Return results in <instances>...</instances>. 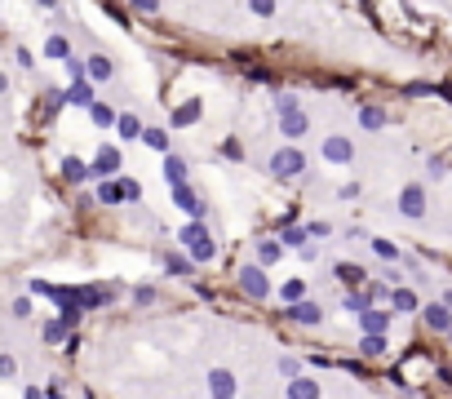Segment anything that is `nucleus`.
<instances>
[{"mask_svg": "<svg viewBox=\"0 0 452 399\" xmlns=\"http://www.w3.org/2000/svg\"><path fill=\"white\" fill-rule=\"evenodd\" d=\"M177 240H182L186 249H191V258H195V262H213V253H218V244H213V235L204 231L200 222L182 226V231H177Z\"/></svg>", "mask_w": 452, "mask_h": 399, "instance_id": "nucleus-1", "label": "nucleus"}, {"mask_svg": "<svg viewBox=\"0 0 452 399\" xmlns=\"http://www.w3.org/2000/svg\"><path fill=\"white\" fill-rule=\"evenodd\" d=\"M301 169H306V160H301V151H293V147H284V151L271 156V173L275 178H297Z\"/></svg>", "mask_w": 452, "mask_h": 399, "instance_id": "nucleus-2", "label": "nucleus"}, {"mask_svg": "<svg viewBox=\"0 0 452 399\" xmlns=\"http://www.w3.org/2000/svg\"><path fill=\"white\" fill-rule=\"evenodd\" d=\"M240 289L249 293V298H266L271 284H266V275H262V266H244V271H240Z\"/></svg>", "mask_w": 452, "mask_h": 399, "instance_id": "nucleus-3", "label": "nucleus"}, {"mask_svg": "<svg viewBox=\"0 0 452 399\" xmlns=\"http://www.w3.org/2000/svg\"><path fill=\"white\" fill-rule=\"evenodd\" d=\"M399 213H403V217H426V191H421V186H403Z\"/></svg>", "mask_w": 452, "mask_h": 399, "instance_id": "nucleus-4", "label": "nucleus"}, {"mask_svg": "<svg viewBox=\"0 0 452 399\" xmlns=\"http://www.w3.org/2000/svg\"><path fill=\"white\" fill-rule=\"evenodd\" d=\"M58 298H71V302H80V306L89 311V306H107L111 293H107V289H62Z\"/></svg>", "mask_w": 452, "mask_h": 399, "instance_id": "nucleus-5", "label": "nucleus"}, {"mask_svg": "<svg viewBox=\"0 0 452 399\" xmlns=\"http://www.w3.org/2000/svg\"><path fill=\"white\" fill-rule=\"evenodd\" d=\"M279 129H284V138H301V133L310 129L306 111H301V107H288V111H279Z\"/></svg>", "mask_w": 452, "mask_h": 399, "instance_id": "nucleus-6", "label": "nucleus"}, {"mask_svg": "<svg viewBox=\"0 0 452 399\" xmlns=\"http://www.w3.org/2000/svg\"><path fill=\"white\" fill-rule=\"evenodd\" d=\"M324 160H333V165H351V160H355V142L328 138V142H324Z\"/></svg>", "mask_w": 452, "mask_h": 399, "instance_id": "nucleus-7", "label": "nucleus"}, {"mask_svg": "<svg viewBox=\"0 0 452 399\" xmlns=\"http://www.w3.org/2000/svg\"><path fill=\"white\" fill-rule=\"evenodd\" d=\"M120 169V147H102L98 156H93V173L98 178H111Z\"/></svg>", "mask_w": 452, "mask_h": 399, "instance_id": "nucleus-8", "label": "nucleus"}, {"mask_svg": "<svg viewBox=\"0 0 452 399\" xmlns=\"http://www.w3.org/2000/svg\"><path fill=\"white\" fill-rule=\"evenodd\" d=\"M284 315L297 319V324H319V315H324V311H319L315 302H301V298H297L293 306H284Z\"/></svg>", "mask_w": 452, "mask_h": 399, "instance_id": "nucleus-9", "label": "nucleus"}, {"mask_svg": "<svg viewBox=\"0 0 452 399\" xmlns=\"http://www.w3.org/2000/svg\"><path fill=\"white\" fill-rule=\"evenodd\" d=\"M173 200H177V204L186 208V213H195V217L204 213V200L195 195V191H191V186H186V182H173Z\"/></svg>", "mask_w": 452, "mask_h": 399, "instance_id": "nucleus-10", "label": "nucleus"}, {"mask_svg": "<svg viewBox=\"0 0 452 399\" xmlns=\"http://www.w3.org/2000/svg\"><path fill=\"white\" fill-rule=\"evenodd\" d=\"M426 324L439 328V332H452V306H448V302H444V306H430L426 311Z\"/></svg>", "mask_w": 452, "mask_h": 399, "instance_id": "nucleus-11", "label": "nucleus"}, {"mask_svg": "<svg viewBox=\"0 0 452 399\" xmlns=\"http://www.w3.org/2000/svg\"><path fill=\"white\" fill-rule=\"evenodd\" d=\"M360 324H364V332H386L390 311H360Z\"/></svg>", "mask_w": 452, "mask_h": 399, "instance_id": "nucleus-12", "label": "nucleus"}, {"mask_svg": "<svg viewBox=\"0 0 452 399\" xmlns=\"http://www.w3.org/2000/svg\"><path fill=\"white\" fill-rule=\"evenodd\" d=\"M209 391L213 395H235V377L226 373V368H213V373H209Z\"/></svg>", "mask_w": 452, "mask_h": 399, "instance_id": "nucleus-13", "label": "nucleus"}, {"mask_svg": "<svg viewBox=\"0 0 452 399\" xmlns=\"http://www.w3.org/2000/svg\"><path fill=\"white\" fill-rule=\"evenodd\" d=\"M200 98H191V102H182V107L173 111V125H195V120H200Z\"/></svg>", "mask_w": 452, "mask_h": 399, "instance_id": "nucleus-14", "label": "nucleus"}, {"mask_svg": "<svg viewBox=\"0 0 452 399\" xmlns=\"http://www.w3.org/2000/svg\"><path fill=\"white\" fill-rule=\"evenodd\" d=\"M360 350L368 359H377V355H386V332H364V341H360Z\"/></svg>", "mask_w": 452, "mask_h": 399, "instance_id": "nucleus-15", "label": "nucleus"}, {"mask_svg": "<svg viewBox=\"0 0 452 399\" xmlns=\"http://www.w3.org/2000/svg\"><path fill=\"white\" fill-rule=\"evenodd\" d=\"M288 395H297V399H315V395H319V382H310V377H293V382H288Z\"/></svg>", "mask_w": 452, "mask_h": 399, "instance_id": "nucleus-16", "label": "nucleus"}, {"mask_svg": "<svg viewBox=\"0 0 452 399\" xmlns=\"http://www.w3.org/2000/svg\"><path fill=\"white\" fill-rule=\"evenodd\" d=\"M164 178L168 182H186V160L182 156H164Z\"/></svg>", "mask_w": 452, "mask_h": 399, "instance_id": "nucleus-17", "label": "nucleus"}, {"mask_svg": "<svg viewBox=\"0 0 452 399\" xmlns=\"http://www.w3.org/2000/svg\"><path fill=\"white\" fill-rule=\"evenodd\" d=\"M89 169H93V165H80L75 156L62 160V173H67V182H84V178H89Z\"/></svg>", "mask_w": 452, "mask_h": 399, "instance_id": "nucleus-18", "label": "nucleus"}, {"mask_svg": "<svg viewBox=\"0 0 452 399\" xmlns=\"http://www.w3.org/2000/svg\"><path fill=\"white\" fill-rule=\"evenodd\" d=\"M45 53H49V58H58V62H67V58H71V45L62 40V36H49V40H45Z\"/></svg>", "mask_w": 452, "mask_h": 399, "instance_id": "nucleus-19", "label": "nucleus"}, {"mask_svg": "<svg viewBox=\"0 0 452 399\" xmlns=\"http://www.w3.org/2000/svg\"><path fill=\"white\" fill-rule=\"evenodd\" d=\"M390 306L394 311H417V293H412V289H394L390 293Z\"/></svg>", "mask_w": 452, "mask_h": 399, "instance_id": "nucleus-20", "label": "nucleus"}, {"mask_svg": "<svg viewBox=\"0 0 452 399\" xmlns=\"http://www.w3.org/2000/svg\"><path fill=\"white\" fill-rule=\"evenodd\" d=\"M67 98L75 102V107H93V89H89L84 80H75V84H71V93H67Z\"/></svg>", "mask_w": 452, "mask_h": 399, "instance_id": "nucleus-21", "label": "nucleus"}, {"mask_svg": "<svg viewBox=\"0 0 452 399\" xmlns=\"http://www.w3.org/2000/svg\"><path fill=\"white\" fill-rule=\"evenodd\" d=\"M116 129H120V138H142V133H147L138 116H120V125H116Z\"/></svg>", "mask_w": 452, "mask_h": 399, "instance_id": "nucleus-22", "label": "nucleus"}, {"mask_svg": "<svg viewBox=\"0 0 452 399\" xmlns=\"http://www.w3.org/2000/svg\"><path fill=\"white\" fill-rule=\"evenodd\" d=\"M337 280H342V284H364V266L342 262V266H337Z\"/></svg>", "mask_w": 452, "mask_h": 399, "instance_id": "nucleus-23", "label": "nucleus"}, {"mask_svg": "<svg viewBox=\"0 0 452 399\" xmlns=\"http://www.w3.org/2000/svg\"><path fill=\"white\" fill-rule=\"evenodd\" d=\"M98 200H107V204H120V200H125V182H102V186H98Z\"/></svg>", "mask_w": 452, "mask_h": 399, "instance_id": "nucleus-24", "label": "nucleus"}, {"mask_svg": "<svg viewBox=\"0 0 452 399\" xmlns=\"http://www.w3.org/2000/svg\"><path fill=\"white\" fill-rule=\"evenodd\" d=\"M89 111H93V120H98V125H102V129H111V125H120V116H116V111H111V107H102V102H93V107H89Z\"/></svg>", "mask_w": 452, "mask_h": 399, "instance_id": "nucleus-25", "label": "nucleus"}, {"mask_svg": "<svg viewBox=\"0 0 452 399\" xmlns=\"http://www.w3.org/2000/svg\"><path fill=\"white\" fill-rule=\"evenodd\" d=\"M89 75H93V80H107V75H111V62L102 58V53H93V58H89Z\"/></svg>", "mask_w": 452, "mask_h": 399, "instance_id": "nucleus-26", "label": "nucleus"}, {"mask_svg": "<svg viewBox=\"0 0 452 399\" xmlns=\"http://www.w3.org/2000/svg\"><path fill=\"white\" fill-rule=\"evenodd\" d=\"M360 125H364V129H381V125H386V116H381L377 107H364V111H360Z\"/></svg>", "mask_w": 452, "mask_h": 399, "instance_id": "nucleus-27", "label": "nucleus"}, {"mask_svg": "<svg viewBox=\"0 0 452 399\" xmlns=\"http://www.w3.org/2000/svg\"><path fill=\"white\" fill-rule=\"evenodd\" d=\"M258 258L262 262H279V240H262L258 244Z\"/></svg>", "mask_w": 452, "mask_h": 399, "instance_id": "nucleus-28", "label": "nucleus"}, {"mask_svg": "<svg viewBox=\"0 0 452 399\" xmlns=\"http://www.w3.org/2000/svg\"><path fill=\"white\" fill-rule=\"evenodd\" d=\"M346 311H351V315L368 311V293H351V298H346Z\"/></svg>", "mask_w": 452, "mask_h": 399, "instance_id": "nucleus-29", "label": "nucleus"}, {"mask_svg": "<svg viewBox=\"0 0 452 399\" xmlns=\"http://www.w3.org/2000/svg\"><path fill=\"white\" fill-rule=\"evenodd\" d=\"M142 138H147V147H155V151H164V147H168V138H164V129H147V133H142Z\"/></svg>", "mask_w": 452, "mask_h": 399, "instance_id": "nucleus-30", "label": "nucleus"}, {"mask_svg": "<svg viewBox=\"0 0 452 399\" xmlns=\"http://www.w3.org/2000/svg\"><path fill=\"white\" fill-rule=\"evenodd\" d=\"M249 9L258 18H271V14H275V0H249Z\"/></svg>", "mask_w": 452, "mask_h": 399, "instance_id": "nucleus-31", "label": "nucleus"}, {"mask_svg": "<svg viewBox=\"0 0 452 399\" xmlns=\"http://www.w3.org/2000/svg\"><path fill=\"white\" fill-rule=\"evenodd\" d=\"M168 271H173V275H191V258H177V253H173V258H168Z\"/></svg>", "mask_w": 452, "mask_h": 399, "instance_id": "nucleus-32", "label": "nucleus"}, {"mask_svg": "<svg viewBox=\"0 0 452 399\" xmlns=\"http://www.w3.org/2000/svg\"><path fill=\"white\" fill-rule=\"evenodd\" d=\"M9 315H14V319H27V315H32V302H27V298H18L14 306H9Z\"/></svg>", "mask_w": 452, "mask_h": 399, "instance_id": "nucleus-33", "label": "nucleus"}, {"mask_svg": "<svg viewBox=\"0 0 452 399\" xmlns=\"http://www.w3.org/2000/svg\"><path fill=\"white\" fill-rule=\"evenodd\" d=\"M373 249H377V253H381V258H390V262H394V258H399V249H394V244H390V240H373Z\"/></svg>", "mask_w": 452, "mask_h": 399, "instance_id": "nucleus-34", "label": "nucleus"}, {"mask_svg": "<svg viewBox=\"0 0 452 399\" xmlns=\"http://www.w3.org/2000/svg\"><path fill=\"white\" fill-rule=\"evenodd\" d=\"M306 235H310V231H284V244H288V249H301V244H306Z\"/></svg>", "mask_w": 452, "mask_h": 399, "instance_id": "nucleus-35", "label": "nucleus"}, {"mask_svg": "<svg viewBox=\"0 0 452 399\" xmlns=\"http://www.w3.org/2000/svg\"><path fill=\"white\" fill-rule=\"evenodd\" d=\"M301 298V280H288L284 284V302H297Z\"/></svg>", "mask_w": 452, "mask_h": 399, "instance_id": "nucleus-36", "label": "nucleus"}, {"mask_svg": "<svg viewBox=\"0 0 452 399\" xmlns=\"http://www.w3.org/2000/svg\"><path fill=\"white\" fill-rule=\"evenodd\" d=\"M129 5H134L138 14H155V9H160V0H129Z\"/></svg>", "mask_w": 452, "mask_h": 399, "instance_id": "nucleus-37", "label": "nucleus"}, {"mask_svg": "<svg viewBox=\"0 0 452 399\" xmlns=\"http://www.w3.org/2000/svg\"><path fill=\"white\" fill-rule=\"evenodd\" d=\"M18 373V364H14V355H0V377H14Z\"/></svg>", "mask_w": 452, "mask_h": 399, "instance_id": "nucleus-38", "label": "nucleus"}, {"mask_svg": "<svg viewBox=\"0 0 452 399\" xmlns=\"http://www.w3.org/2000/svg\"><path fill=\"white\" fill-rule=\"evenodd\" d=\"M275 107H279V111H288V107H297V98H293V93H279Z\"/></svg>", "mask_w": 452, "mask_h": 399, "instance_id": "nucleus-39", "label": "nucleus"}, {"mask_svg": "<svg viewBox=\"0 0 452 399\" xmlns=\"http://www.w3.org/2000/svg\"><path fill=\"white\" fill-rule=\"evenodd\" d=\"M444 302H448V306H452V289H448V293H444Z\"/></svg>", "mask_w": 452, "mask_h": 399, "instance_id": "nucleus-40", "label": "nucleus"}, {"mask_svg": "<svg viewBox=\"0 0 452 399\" xmlns=\"http://www.w3.org/2000/svg\"><path fill=\"white\" fill-rule=\"evenodd\" d=\"M40 5H58V0H40Z\"/></svg>", "mask_w": 452, "mask_h": 399, "instance_id": "nucleus-41", "label": "nucleus"}]
</instances>
